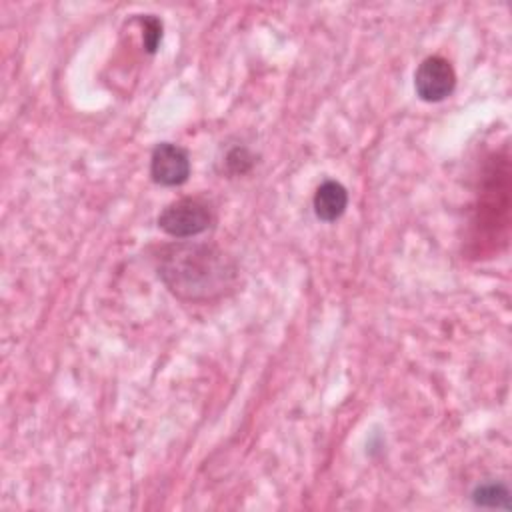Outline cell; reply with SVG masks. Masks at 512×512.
<instances>
[{
    "mask_svg": "<svg viewBox=\"0 0 512 512\" xmlns=\"http://www.w3.org/2000/svg\"><path fill=\"white\" fill-rule=\"evenodd\" d=\"M162 40V22L154 14L142 16V42L148 54H154Z\"/></svg>",
    "mask_w": 512,
    "mask_h": 512,
    "instance_id": "obj_8",
    "label": "cell"
},
{
    "mask_svg": "<svg viewBox=\"0 0 512 512\" xmlns=\"http://www.w3.org/2000/svg\"><path fill=\"white\" fill-rule=\"evenodd\" d=\"M158 276L176 296L206 302L228 292L238 268L234 260L214 244L180 242L164 246L156 256Z\"/></svg>",
    "mask_w": 512,
    "mask_h": 512,
    "instance_id": "obj_1",
    "label": "cell"
},
{
    "mask_svg": "<svg viewBox=\"0 0 512 512\" xmlns=\"http://www.w3.org/2000/svg\"><path fill=\"white\" fill-rule=\"evenodd\" d=\"M456 72L442 56L424 58L414 72V90L424 102H440L452 94Z\"/></svg>",
    "mask_w": 512,
    "mask_h": 512,
    "instance_id": "obj_3",
    "label": "cell"
},
{
    "mask_svg": "<svg viewBox=\"0 0 512 512\" xmlns=\"http://www.w3.org/2000/svg\"><path fill=\"white\" fill-rule=\"evenodd\" d=\"M214 220L212 208L202 198H178L162 208L158 226L174 238H192L210 228Z\"/></svg>",
    "mask_w": 512,
    "mask_h": 512,
    "instance_id": "obj_2",
    "label": "cell"
},
{
    "mask_svg": "<svg viewBox=\"0 0 512 512\" xmlns=\"http://www.w3.org/2000/svg\"><path fill=\"white\" fill-rule=\"evenodd\" d=\"M254 164V156L250 154L248 148L244 146H234L232 150H228L226 158H224V166L230 174L238 176V174H246Z\"/></svg>",
    "mask_w": 512,
    "mask_h": 512,
    "instance_id": "obj_7",
    "label": "cell"
},
{
    "mask_svg": "<svg viewBox=\"0 0 512 512\" xmlns=\"http://www.w3.org/2000/svg\"><path fill=\"white\" fill-rule=\"evenodd\" d=\"M150 176L160 186H180L190 176L188 152L172 142H160L150 156Z\"/></svg>",
    "mask_w": 512,
    "mask_h": 512,
    "instance_id": "obj_4",
    "label": "cell"
},
{
    "mask_svg": "<svg viewBox=\"0 0 512 512\" xmlns=\"http://www.w3.org/2000/svg\"><path fill=\"white\" fill-rule=\"evenodd\" d=\"M472 502L478 508H502V510H510V490L504 482H482L474 488L472 492Z\"/></svg>",
    "mask_w": 512,
    "mask_h": 512,
    "instance_id": "obj_6",
    "label": "cell"
},
{
    "mask_svg": "<svg viewBox=\"0 0 512 512\" xmlns=\"http://www.w3.org/2000/svg\"><path fill=\"white\" fill-rule=\"evenodd\" d=\"M312 206L322 222H334L346 212L348 190L338 180H324L314 192Z\"/></svg>",
    "mask_w": 512,
    "mask_h": 512,
    "instance_id": "obj_5",
    "label": "cell"
}]
</instances>
